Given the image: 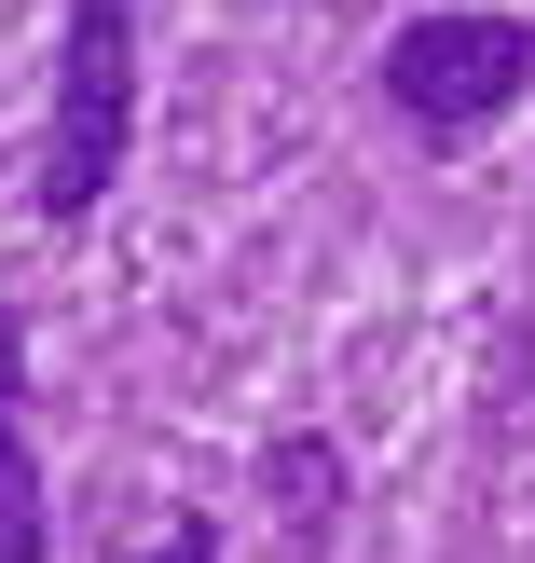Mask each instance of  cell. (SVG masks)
Listing matches in <instances>:
<instances>
[{
    "label": "cell",
    "instance_id": "277c9868",
    "mask_svg": "<svg viewBox=\"0 0 535 563\" xmlns=\"http://www.w3.org/2000/svg\"><path fill=\"white\" fill-rule=\"evenodd\" d=\"M261 495H275V522H289L302 550H330L344 537V454H330V440H261Z\"/></svg>",
    "mask_w": 535,
    "mask_h": 563
},
{
    "label": "cell",
    "instance_id": "7a4b0ae2",
    "mask_svg": "<svg viewBox=\"0 0 535 563\" xmlns=\"http://www.w3.org/2000/svg\"><path fill=\"white\" fill-rule=\"evenodd\" d=\"M522 82H535V27L522 14H412L399 42H384V97L426 137H481Z\"/></svg>",
    "mask_w": 535,
    "mask_h": 563
},
{
    "label": "cell",
    "instance_id": "5b68a950",
    "mask_svg": "<svg viewBox=\"0 0 535 563\" xmlns=\"http://www.w3.org/2000/svg\"><path fill=\"white\" fill-rule=\"evenodd\" d=\"M97 563H220V522L207 509H152L137 537H97Z\"/></svg>",
    "mask_w": 535,
    "mask_h": 563
},
{
    "label": "cell",
    "instance_id": "3957f363",
    "mask_svg": "<svg viewBox=\"0 0 535 563\" xmlns=\"http://www.w3.org/2000/svg\"><path fill=\"white\" fill-rule=\"evenodd\" d=\"M42 537H55V495L27 454V317L0 302V563H42Z\"/></svg>",
    "mask_w": 535,
    "mask_h": 563
},
{
    "label": "cell",
    "instance_id": "6da1fadb",
    "mask_svg": "<svg viewBox=\"0 0 535 563\" xmlns=\"http://www.w3.org/2000/svg\"><path fill=\"white\" fill-rule=\"evenodd\" d=\"M137 152V14L124 0H69V55H55V124H42V220H97V192Z\"/></svg>",
    "mask_w": 535,
    "mask_h": 563
}]
</instances>
